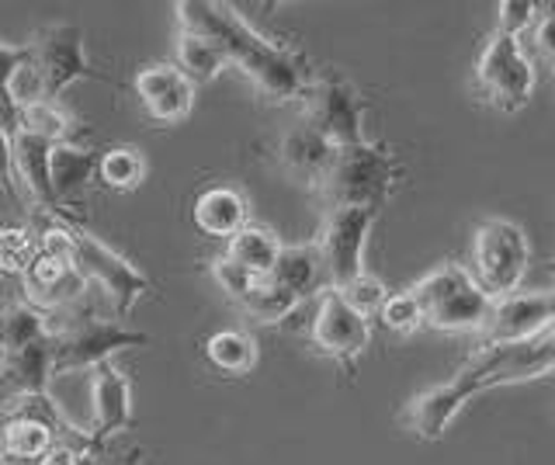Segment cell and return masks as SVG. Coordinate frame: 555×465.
I'll use <instances>...</instances> for the list:
<instances>
[{
    "instance_id": "1",
    "label": "cell",
    "mask_w": 555,
    "mask_h": 465,
    "mask_svg": "<svg viewBox=\"0 0 555 465\" xmlns=\"http://www.w3.org/2000/svg\"><path fill=\"white\" fill-rule=\"evenodd\" d=\"M178 25L184 31L222 46V53L250 77L254 88L268 101H292L306 91V63L292 49L268 42L260 31H254L240 18L233 8L208 4V0H181L178 4Z\"/></svg>"
},
{
    "instance_id": "2",
    "label": "cell",
    "mask_w": 555,
    "mask_h": 465,
    "mask_svg": "<svg viewBox=\"0 0 555 465\" xmlns=\"http://www.w3.org/2000/svg\"><path fill=\"white\" fill-rule=\"evenodd\" d=\"M320 198L330 209H372L378 212L396 188V160L375 143L340 146L320 178Z\"/></svg>"
},
{
    "instance_id": "3",
    "label": "cell",
    "mask_w": 555,
    "mask_h": 465,
    "mask_svg": "<svg viewBox=\"0 0 555 465\" xmlns=\"http://www.w3.org/2000/svg\"><path fill=\"white\" fill-rule=\"evenodd\" d=\"M25 70L17 77V105L56 101L74 80L94 77L83 56V31L77 25H49L28 46Z\"/></svg>"
},
{
    "instance_id": "4",
    "label": "cell",
    "mask_w": 555,
    "mask_h": 465,
    "mask_svg": "<svg viewBox=\"0 0 555 465\" xmlns=\"http://www.w3.org/2000/svg\"><path fill=\"white\" fill-rule=\"evenodd\" d=\"M60 320H63L60 326H49L52 369H56V375L74 369H98L118 351L150 344L143 331H129V326L112 320H94L91 296L77 302L74 309H66V313H60Z\"/></svg>"
},
{
    "instance_id": "5",
    "label": "cell",
    "mask_w": 555,
    "mask_h": 465,
    "mask_svg": "<svg viewBox=\"0 0 555 465\" xmlns=\"http://www.w3.org/2000/svg\"><path fill=\"white\" fill-rule=\"evenodd\" d=\"M63 227V240L69 250V261L77 264V271L87 279V285L98 288V296L104 299V309L108 317H126L129 309L150 292V279L135 264H129L118 250H112L108 244H101L98 236L83 233L77 227Z\"/></svg>"
},
{
    "instance_id": "6",
    "label": "cell",
    "mask_w": 555,
    "mask_h": 465,
    "mask_svg": "<svg viewBox=\"0 0 555 465\" xmlns=\"http://www.w3.org/2000/svg\"><path fill=\"white\" fill-rule=\"evenodd\" d=\"M410 296L421 306V317L434 331L459 334V331H482L493 313V299L473 282V274L459 264H444L421 279Z\"/></svg>"
},
{
    "instance_id": "7",
    "label": "cell",
    "mask_w": 555,
    "mask_h": 465,
    "mask_svg": "<svg viewBox=\"0 0 555 465\" xmlns=\"http://www.w3.org/2000/svg\"><path fill=\"white\" fill-rule=\"evenodd\" d=\"M528 236L511 219H490L482 222L473 236V282L496 299L514 296L528 271Z\"/></svg>"
},
{
    "instance_id": "8",
    "label": "cell",
    "mask_w": 555,
    "mask_h": 465,
    "mask_svg": "<svg viewBox=\"0 0 555 465\" xmlns=\"http://www.w3.org/2000/svg\"><path fill=\"white\" fill-rule=\"evenodd\" d=\"M22 285H25V299L31 309L39 313H66L74 309L77 302L87 299V279L77 271V264L69 261V250H66V240H63V227L56 222L52 230L42 233V254L35 257V264L22 274Z\"/></svg>"
},
{
    "instance_id": "9",
    "label": "cell",
    "mask_w": 555,
    "mask_h": 465,
    "mask_svg": "<svg viewBox=\"0 0 555 465\" xmlns=\"http://www.w3.org/2000/svg\"><path fill=\"white\" fill-rule=\"evenodd\" d=\"M548 369H555V323H548L545 331H538L525 340L490 344L462 372L479 386V392H486L493 386L525 383V378L545 375Z\"/></svg>"
},
{
    "instance_id": "10",
    "label": "cell",
    "mask_w": 555,
    "mask_h": 465,
    "mask_svg": "<svg viewBox=\"0 0 555 465\" xmlns=\"http://www.w3.org/2000/svg\"><path fill=\"white\" fill-rule=\"evenodd\" d=\"M476 83L482 98L500 112H520L534 94V70L520 49L517 36L507 31H493L486 42L479 66H476Z\"/></svg>"
},
{
    "instance_id": "11",
    "label": "cell",
    "mask_w": 555,
    "mask_h": 465,
    "mask_svg": "<svg viewBox=\"0 0 555 465\" xmlns=\"http://www.w3.org/2000/svg\"><path fill=\"white\" fill-rule=\"evenodd\" d=\"M361 118H364V105L358 91L347 80H317L306 83L302 91V122L320 132L330 146H358L364 143L361 132Z\"/></svg>"
},
{
    "instance_id": "12",
    "label": "cell",
    "mask_w": 555,
    "mask_h": 465,
    "mask_svg": "<svg viewBox=\"0 0 555 465\" xmlns=\"http://www.w3.org/2000/svg\"><path fill=\"white\" fill-rule=\"evenodd\" d=\"M378 212L372 209H330L320 230V257L326 264L330 288L351 285L358 274H364V240L372 233V222Z\"/></svg>"
},
{
    "instance_id": "13",
    "label": "cell",
    "mask_w": 555,
    "mask_h": 465,
    "mask_svg": "<svg viewBox=\"0 0 555 465\" xmlns=\"http://www.w3.org/2000/svg\"><path fill=\"white\" fill-rule=\"evenodd\" d=\"M369 340H372V320L358 313L337 288H323L317 317H312V344L323 354L340 361V365H351L369 348Z\"/></svg>"
},
{
    "instance_id": "14",
    "label": "cell",
    "mask_w": 555,
    "mask_h": 465,
    "mask_svg": "<svg viewBox=\"0 0 555 465\" xmlns=\"http://www.w3.org/2000/svg\"><path fill=\"white\" fill-rule=\"evenodd\" d=\"M555 323V288L552 292H525V296H507L493 302V313L486 320V348L490 344H511L525 340L538 331Z\"/></svg>"
},
{
    "instance_id": "15",
    "label": "cell",
    "mask_w": 555,
    "mask_h": 465,
    "mask_svg": "<svg viewBox=\"0 0 555 465\" xmlns=\"http://www.w3.org/2000/svg\"><path fill=\"white\" fill-rule=\"evenodd\" d=\"M135 94L143 101L146 115L153 122H184L191 115V105H195V83H191L173 63H153L143 66L135 74Z\"/></svg>"
},
{
    "instance_id": "16",
    "label": "cell",
    "mask_w": 555,
    "mask_h": 465,
    "mask_svg": "<svg viewBox=\"0 0 555 465\" xmlns=\"http://www.w3.org/2000/svg\"><path fill=\"white\" fill-rule=\"evenodd\" d=\"M473 396H479V386L465 372H459L455 378H448V383L416 396L406 410V427L424 441H441L451 421L459 417V410L473 400Z\"/></svg>"
},
{
    "instance_id": "17",
    "label": "cell",
    "mask_w": 555,
    "mask_h": 465,
    "mask_svg": "<svg viewBox=\"0 0 555 465\" xmlns=\"http://www.w3.org/2000/svg\"><path fill=\"white\" fill-rule=\"evenodd\" d=\"M91 410H94V430L91 438L101 448L108 438L121 435L132 421V386L112 361L94 369L91 375Z\"/></svg>"
},
{
    "instance_id": "18",
    "label": "cell",
    "mask_w": 555,
    "mask_h": 465,
    "mask_svg": "<svg viewBox=\"0 0 555 465\" xmlns=\"http://www.w3.org/2000/svg\"><path fill=\"white\" fill-rule=\"evenodd\" d=\"M11 150H14V178L17 188H25L28 198L39 205L42 212L60 216L63 205L52 192V143L39 140V135L28 132H14L11 135Z\"/></svg>"
},
{
    "instance_id": "19",
    "label": "cell",
    "mask_w": 555,
    "mask_h": 465,
    "mask_svg": "<svg viewBox=\"0 0 555 465\" xmlns=\"http://www.w3.org/2000/svg\"><path fill=\"white\" fill-rule=\"evenodd\" d=\"M52 375H56V369H52L49 337L0 358V386L11 392L14 403L17 400H31V396H46Z\"/></svg>"
},
{
    "instance_id": "20",
    "label": "cell",
    "mask_w": 555,
    "mask_h": 465,
    "mask_svg": "<svg viewBox=\"0 0 555 465\" xmlns=\"http://www.w3.org/2000/svg\"><path fill=\"white\" fill-rule=\"evenodd\" d=\"M274 285H282L285 292H292L295 299H306L312 292L330 288L326 279V264L320 257L317 244H295V247H282V257H278L274 271L268 274Z\"/></svg>"
},
{
    "instance_id": "21",
    "label": "cell",
    "mask_w": 555,
    "mask_h": 465,
    "mask_svg": "<svg viewBox=\"0 0 555 465\" xmlns=\"http://www.w3.org/2000/svg\"><path fill=\"white\" fill-rule=\"evenodd\" d=\"M195 227L208 236H236L247 227V198L236 188L216 184L195 198Z\"/></svg>"
},
{
    "instance_id": "22",
    "label": "cell",
    "mask_w": 555,
    "mask_h": 465,
    "mask_svg": "<svg viewBox=\"0 0 555 465\" xmlns=\"http://www.w3.org/2000/svg\"><path fill=\"white\" fill-rule=\"evenodd\" d=\"M337 146H330L320 132H312L306 122L299 129H292L282 143V160L292 170L295 178H302L309 184H320V178L326 175L330 160H334Z\"/></svg>"
},
{
    "instance_id": "23",
    "label": "cell",
    "mask_w": 555,
    "mask_h": 465,
    "mask_svg": "<svg viewBox=\"0 0 555 465\" xmlns=\"http://www.w3.org/2000/svg\"><path fill=\"white\" fill-rule=\"evenodd\" d=\"M178 70L195 83H212L225 66H230V56L222 53V46L212 42V39H205L198 36V31H184L181 28V36H178Z\"/></svg>"
},
{
    "instance_id": "24",
    "label": "cell",
    "mask_w": 555,
    "mask_h": 465,
    "mask_svg": "<svg viewBox=\"0 0 555 465\" xmlns=\"http://www.w3.org/2000/svg\"><path fill=\"white\" fill-rule=\"evenodd\" d=\"M225 257H230L233 264H240L243 271L257 274V279H268L278 264V257H282V240L264 227H243L230 240V254Z\"/></svg>"
},
{
    "instance_id": "25",
    "label": "cell",
    "mask_w": 555,
    "mask_h": 465,
    "mask_svg": "<svg viewBox=\"0 0 555 465\" xmlns=\"http://www.w3.org/2000/svg\"><path fill=\"white\" fill-rule=\"evenodd\" d=\"M52 192H56L60 205H66L69 198H77L91 178L98 175V160L91 157L87 150L74 146V143H63V146H52Z\"/></svg>"
},
{
    "instance_id": "26",
    "label": "cell",
    "mask_w": 555,
    "mask_h": 465,
    "mask_svg": "<svg viewBox=\"0 0 555 465\" xmlns=\"http://www.w3.org/2000/svg\"><path fill=\"white\" fill-rule=\"evenodd\" d=\"M49 317L28 302H0V358L49 337Z\"/></svg>"
},
{
    "instance_id": "27",
    "label": "cell",
    "mask_w": 555,
    "mask_h": 465,
    "mask_svg": "<svg viewBox=\"0 0 555 465\" xmlns=\"http://www.w3.org/2000/svg\"><path fill=\"white\" fill-rule=\"evenodd\" d=\"M17 132L39 135V140L52 146H63L69 143V135H74V118H69V112L60 108L56 101H28V105H22V112H17Z\"/></svg>"
},
{
    "instance_id": "28",
    "label": "cell",
    "mask_w": 555,
    "mask_h": 465,
    "mask_svg": "<svg viewBox=\"0 0 555 465\" xmlns=\"http://www.w3.org/2000/svg\"><path fill=\"white\" fill-rule=\"evenodd\" d=\"M205 358L225 375H247L257 365V344L243 331H219L208 337Z\"/></svg>"
},
{
    "instance_id": "29",
    "label": "cell",
    "mask_w": 555,
    "mask_h": 465,
    "mask_svg": "<svg viewBox=\"0 0 555 465\" xmlns=\"http://www.w3.org/2000/svg\"><path fill=\"white\" fill-rule=\"evenodd\" d=\"M236 306L257 323H282L295 313L299 299H295L292 292H285L282 285H274L271 279H257V285Z\"/></svg>"
},
{
    "instance_id": "30",
    "label": "cell",
    "mask_w": 555,
    "mask_h": 465,
    "mask_svg": "<svg viewBox=\"0 0 555 465\" xmlns=\"http://www.w3.org/2000/svg\"><path fill=\"white\" fill-rule=\"evenodd\" d=\"M98 178L112 188V192H135L146 178V160L135 146H112L101 153L98 160Z\"/></svg>"
},
{
    "instance_id": "31",
    "label": "cell",
    "mask_w": 555,
    "mask_h": 465,
    "mask_svg": "<svg viewBox=\"0 0 555 465\" xmlns=\"http://www.w3.org/2000/svg\"><path fill=\"white\" fill-rule=\"evenodd\" d=\"M25 60H28V49L25 46H4L0 42V129L4 132H17V77L25 70Z\"/></svg>"
},
{
    "instance_id": "32",
    "label": "cell",
    "mask_w": 555,
    "mask_h": 465,
    "mask_svg": "<svg viewBox=\"0 0 555 465\" xmlns=\"http://www.w3.org/2000/svg\"><path fill=\"white\" fill-rule=\"evenodd\" d=\"M42 254V233L25 227H0V274H25Z\"/></svg>"
},
{
    "instance_id": "33",
    "label": "cell",
    "mask_w": 555,
    "mask_h": 465,
    "mask_svg": "<svg viewBox=\"0 0 555 465\" xmlns=\"http://www.w3.org/2000/svg\"><path fill=\"white\" fill-rule=\"evenodd\" d=\"M337 292H340V296L358 309V313L369 317V320H372V313H378V309L386 306V299H389L386 285H382L378 279H372L369 271L358 274V279H354L351 285H344V288H337Z\"/></svg>"
},
{
    "instance_id": "34",
    "label": "cell",
    "mask_w": 555,
    "mask_h": 465,
    "mask_svg": "<svg viewBox=\"0 0 555 465\" xmlns=\"http://www.w3.org/2000/svg\"><path fill=\"white\" fill-rule=\"evenodd\" d=\"M378 317H382V323H386L389 331H396V334H413L416 326L424 323L421 306H416V299L410 296V292H399V296H389L386 306L378 309Z\"/></svg>"
},
{
    "instance_id": "35",
    "label": "cell",
    "mask_w": 555,
    "mask_h": 465,
    "mask_svg": "<svg viewBox=\"0 0 555 465\" xmlns=\"http://www.w3.org/2000/svg\"><path fill=\"white\" fill-rule=\"evenodd\" d=\"M212 274H216V282H219V288L230 296L233 302H240L247 292L257 285V274H250V271H243L240 264H233L230 257H219V261L212 264Z\"/></svg>"
},
{
    "instance_id": "36",
    "label": "cell",
    "mask_w": 555,
    "mask_h": 465,
    "mask_svg": "<svg viewBox=\"0 0 555 465\" xmlns=\"http://www.w3.org/2000/svg\"><path fill=\"white\" fill-rule=\"evenodd\" d=\"M534 18V4L528 0H503L500 4V25L496 31H507V36H517L520 28H528Z\"/></svg>"
},
{
    "instance_id": "37",
    "label": "cell",
    "mask_w": 555,
    "mask_h": 465,
    "mask_svg": "<svg viewBox=\"0 0 555 465\" xmlns=\"http://www.w3.org/2000/svg\"><path fill=\"white\" fill-rule=\"evenodd\" d=\"M0 188L14 198L22 202V188H17V178H14V150H11V132L0 129Z\"/></svg>"
},
{
    "instance_id": "38",
    "label": "cell",
    "mask_w": 555,
    "mask_h": 465,
    "mask_svg": "<svg viewBox=\"0 0 555 465\" xmlns=\"http://www.w3.org/2000/svg\"><path fill=\"white\" fill-rule=\"evenodd\" d=\"M534 46L542 49V56L552 63V70H555V11H548L542 22H538L534 28Z\"/></svg>"
},
{
    "instance_id": "39",
    "label": "cell",
    "mask_w": 555,
    "mask_h": 465,
    "mask_svg": "<svg viewBox=\"0 0 555 465\" xmlns=\"http://www.w3.org/2000/svg\"><path fill=\"white\" fill-rule=\"evenodd\" d=\"M143 462V452H139V448H129L126 455H118V458H112L108 465H139Z\"/></svg>"
},
{
    "instance_id": "40",
    "label": "cell",
    "mask_w": 555,
    "mask_h": 465,
    "mask_svg": "<svg viewBox=\"0 0 555 465\" xmlns=\"http://www.w3.org/2000/svg\"><path fill=\"white\" fill-rule=\"evenodd\" d=\"M11 410H14V400H11V392H8L4 386H0V421H4Z\"/></svg>"
},
{
    "instance_id": "41",
    "label": "cell",
    "mask_w": 555,
    "mask_h": 465,
    "mask_svg": "<svg viewBox=\"0 0 555 465\" xmlns=\"http://www.w3.org/2000/svg\"><path fill=\"white\" fill-rule=\"evenodd\" d=\"M98 455H101V452H87L77 465H98Z\"/></svg>"
},
{
    "instance_id": "42",
    "label": "cell",
    "mask_w": 555,
    "mask_h": 465,
    "mask_svg": "<svg viewBox=\"0 0 555 465\" xmlns=\"http://www.w3.org/2000/svg\"><path fill=\"white\" fill-rule=\"evenodd\" d=\"M0 465H8V462H4V458H0Z\"/></svg>"
}]
</instances>
